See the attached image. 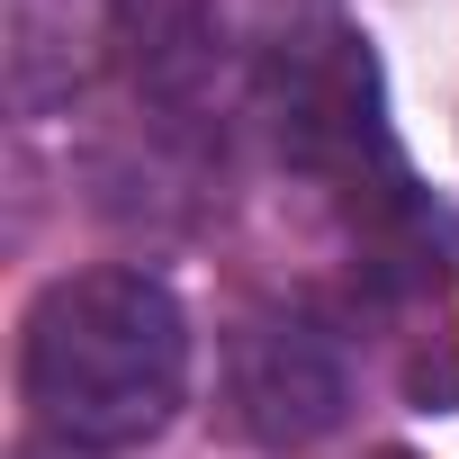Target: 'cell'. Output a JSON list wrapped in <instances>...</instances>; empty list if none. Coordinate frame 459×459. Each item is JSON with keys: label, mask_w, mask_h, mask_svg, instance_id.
<instances>
[{"label": "cell", "mask_w": 459, "mask_h": 459, "mask_svg": "<svg viewBox=\"0 0 459 459\" xmlns=\"http://www.w3.org/2000/svg\"><path fill=\"white\" fill-rule=\"evenodd\" d=\"M28 459H82V450H55V441H46V450H28Z\"/></svg>", "instance_id": "obj_4"}, {"label": "cell", "mask_w": 459, "mask_h": 459, "mask_svg": "<svg viewBox=\"0 0 459 459\" xmlns=\"http://www.w3.org/2000/svg\"><path fill=\"white\" fill-rule=\"evenodd\" d=\"M378 459H396V450H378Z\"/></svg>", "instance_id": "obj_5"}, {"label": "cell", "mask_w": 459, "mask_h": 459, "mask_svg": "<svg viewBox=\"0 0 459 459\" xmlns=\"http://www.w3.org/2000/svg\"><path fill=\"white\" fill-rule=\"evenodd\" d=\"M19 396L55 450L108 459L153 441L189 396V316L153 271H73L28 307Z\"/></svg>", "instance_id": "obj_1"}, {"label": "cell", "mask_w": 459, "mask_h": 459, "mask_svg": "<svg viewBox=\"0 0 459 459\" xmlns=\"http://www.w3.org/2000/svg\"><path fill=\"white\" fill-rule=\"evenodd\" d=\"M369 316L396 351V378L423 414L459 405V225L441 207L396 198L369 262Z\"/></svg>", "instance_id": "obj_2"}, {"label": "cell", "mask_w": 459, "mask_h": 459, "mask_svg": "<svg viewBox=\"0 0 459 459\" xmlns=\"http://www.w3.org/2000/svg\"><path fill=\"white\" fill-rule=\"evenodd\" d=\"M225 396L262 450H307L351 405V360L307 307H262L225 342Z\"/></svg>", "instance_id": "obj_3"}]
</instances>
